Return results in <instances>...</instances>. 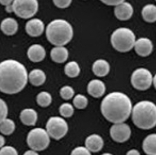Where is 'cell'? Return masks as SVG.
I'll use <instances>...</instances> for the list:
<instances>
[{"label": "cell", "mask_w": 156, "mask_h": 155, "mask_svg": "<svg viewBox=\"0 0 156 155\" xmlns=\"http://www.w3.org/2000/svg\"><path fill=\"white\" fill-rule=\"evenodd\" d=\"M25 67L14 60H6L0 64V89L8 95L22 91L28 82Z\"/></svg>", "instance_id": "6da1fadb"}, {"label": "cell", "mask_w": 156, "mask_h": 155, "mask_svg": "<svg viewBox=\"0 0 156 155\" xmlns=\"http://www.w3.org/2000/svg\"><path fill=\"white\" fill-rule=\"evenodd\" d=\"M132 103L128 96L120 92L109 93L101 105V113L108 121L114 124L124 122L132 112Z\"/></svg>", "instance_id": "7a4b0ae2"}, {"label": "cell", "mask_w": 156, "mask_h": 155, "mask_svg": "<svg viewBox=\"0 0 156 155\" xmlns=\"http://www.w3.org/2000/svg\"><path fill=\"white\" fill-rule=\"evenodd\" d=\"M132 118L135 126L142 129H150L156 126V105L149 100H143L135 105Z\"/></svg>", "instance_id": "3957f363"}, {"label": "cell", "mask_w": 156, "mask_h": 155, "mask_svg": "<svg viewBox=\"0 0 156 155\" xmlns=\"http://www.w3.org/2000/svg\"><path fill=\"white\" fill-rule=\"evenodd\" d=\"M73 29L69 22L57 19L50 22L46 30V37L55 46H64L73 39Z\"/></svg>", "instance_id": "277c9868"}, {"label": "cell", "mask_w": 156, "mask_h": 155, "mask_svg": "<svg viewBox=\"0 0 156 155\" xmlns=\"http://www.w3.org/2000/svg\"><path fill=\"white\" fill-rule=\"evenodd\" d=\"M136 36L133 32L127 28L116 29L111 37V43L115 49L121 53L130 51L135 47Z\"/></svg>", "instance_id": "5b68a950"}, {"label": "cell", "mask_w": 156, "mask_h": 155, "mask_svg": "<svg viewBox=\"0 0 156 155\" xmlns=\"http://www.w3.org/2000/svg\"><path fill=\"white\" fill-rule=\"evenodd\" d=\"M50 136L46 130L36 128L29 131L27 142L29 147L35 151H42L49 145Z\"/></svg>", "instance_id": "8992f818"}, {"label": "cell", "mask_w": 156, "mask_h": 155, "mask_svg": "<svg viewBox=\"0 0 156 155\" xmlns=\"http://www.w3.org/2000/svg\"><path fill=\"white\" fill-rule=\"evenodd\" d=\"M12 8L13 12L18 17L29 19L38 11L39 3L37 0H14Z\"/></svg>", "instance_id": "52a82bcc"}, {"label": "cell", "mask_w": 156, "mask_h": 155, "mask_svg": "<svg viewBox=\"0 0 156 155\" xmlns=\"http://www.w3.org/2000/svg\"><path fill=\"white\" fill-rule=\"evenodd\" d=\"M153 83L151 72L144 68H139L133 71L131 76V84L136 89L146 91Z\"/></svg>", "instance_id": "ba28073f"}, {"label": "cell", "mask_w": 156, "mask_h": 155, "mask_svg": "<svg viewBox=\"0 0 156 155\" xmlns=\"http://www.w3.org/2000/svg\"><path fill=\"white\" fill-rule=\"evenodd\" d=\"M46 128L51 138L56 140H59L67 134L69 126L64 119L55 116L50 117L48 120Z\"/></svg>", "instance_id": "9c48e42d"}, {"label": "cell", "mask_w": 156, "mask_h": 155, "mask_svg": "<svg viewBox=\"0 0 156 155\" xmlns=\"http://www.w3.org/2000/svg\"><path fill=\"white\" fill-rule=\"evenodd\" d=\"M131 129L124 122L116 123L110 128V135L114 141L123 143L128 141L131 136Z\"/></svg>", "instance_id": "30bf717a"}, {"label": "cell", "mask_w": 156, "mask_h": 155, "mask_svg": "<svg viewBox=\"0 0 156 155\" xmlns=\"http://www.w3.org/2000/svg\"><path fill=\"white\" fill-rule=\"evenodd\" d=\"M136 53L140 56L147 57L152 53L153 44L151 40L146 37H141L137 39L135 43Z\"/></svg>", "instance_id": "8fae6325"}, {"label": "cell", "mask_w": 156, "mask_h": 155, "mask_svg": "<svg viewBox=\"0 0 156 155\" xmlns=\"http://www.w3.org/2000/svg\"><path fill=\"white\" fill-rule=\"evenodd\" d=\"M133 8L131 4L124 1L115 6L114 14L117 19L121 21H127L131 18L133 14Z\"/></svg>", "instance_id": "7c38bea8"}, {"label": "cell", "mask_w": 156, "mask_h": 155, "mask_svg": "<svg viewBox=\"0 0 156 155\" xmlns=\"http://www.w3.org/2000/svg\"><path fill=\"white\" fill-rule=\"evenodd\" d=\"M26 32L32 37L40 36L43 33L44 25L42 20L34 18L29 20L25 26Z\"/></svg>", "instance_id": "4fadbf2b"}, {"label": "cell", "mask_w": 156, "mask_h": 155, "mask_svg": "<svg viewBox=\"0 0 156 155\" xmlns=\"http://www.w3.org/2000/svg\"><path fill=\"white\" fill-rule=\"evenodd\" d=\"M106 91L105 84L99 79L91 80L87 86V91L90 95L95 98L102 97Z\"/></svg>", "instance_id": "5bb4252c"}, {"label": "cell", "mask_w": 156, "mask_h": 155, "mask_svg": "<svg viewBox=\"0 0 156 155\" xmlns=\"http://www.w3.org/2000/svg\"><path fill=\"white\" fill-rule=\"evenodd\" d=\"M27 55L31 61L39 63L45 58L46 51L42 45L35 44L29 47L27 51Z\"/></svg>", "instance_id": "9a60e30c"}, {"label": "cell", "mask_w": 156, "mask_h": 155, "mask_svg": "<svg viewBox=\"0 0 156 155\" xmlns=\"http://www.w3.org/2000/svg\"><path fill=\"white\" fill-rule=\"evenodd\" d=\"M85 147L91 152H99L104 146V140L102 138L97 134H92L88 136L85 142Z\"/></svg>", "instance_id": "2e32d148"}, {"label": "cell", "mask_w": 156, "mask_h": 155, "mask_svg": "<svg viewBox=\"0 0 156 155\" xmlns=\"http://www.w3.org/2000/svg\"><path fill=\"white\" fill-rule=\"evenodd\" d=\"M110 71L109 63L105 60L99 59L96 60L92 65V71L98 77L107 76Z\"/></svg>", "instance_id": "e0dca14e"}, {"label": "cell", "mask_w": 156, "mask_h": 155, "mask_svg": "<svg viewBox=\"0 0 156 155\" xmlns=\"http://www.w3.org/2000/svg\"><path fill=\"white\" fill-rule=\"evenodd\" d=\"M69 51L64 46H56L50 52L51 60L56 63H63L69 58Z\"/></svg>", "instance_id": "ac0fdd59"}, {"label": "cell", "mask_w": 156, "mask_h": 155, "mask_svg": "<svg viewBox=\"0 0 156 155\" xmlns=\"http://www.w3.org/2000/svg\"><path fill=\"white\" fill-rule=\"evenodd\" d=\"M38 118L37 113L33 108H25L20 114L22 122L28 126H35Z\"/></svg>", "instance_id": "d6986e66"}, {"label": "cell", "mask_w": 156, "mask_h": 155, "mask_svg": "<svg viewBox=\"0 0 156 155\" xmlns=\"http://www.w3.org/2000/svg\"><path fill=\"white\" fill-rule=\"evenodd\" d=\"M1 29L5 35H14L18 31V24L14 18H7L4 19L1 22Z\"/></svg>", "instance_id": "ffe728a7"}, {"label": "cell", "mask_w": 156, "mask_h": 155, "mask_svg": "<svg viewBox=\"0 0 156 155\" xmlns=\"http://www.w3.org/2000/svg\"><path fill=\"white\" fill-rule=\"evenodd\" d=\"M143 149L147 155H156V134H150L144 138Z\"/></svg>", "instance_id": "44dd1931"}, {"label": "cell", "mask_w": 156, "mask_h": 155, "mask_svg": "<svg viewBox=\"0 0 156 155\" xmlns=\"http://www.w3.org/2000/svg\"><path fill=\"white\" fill-rule=\"evenodd\" d=\"M28 79L32 85L39 86L45 82L46 76L43 71L40 69H34L29 74Z\"/></svg>", "instance_id": "7402d4cb"}, {"label": "cell", "mask_w": 156, "mask_h": 155, "mask_svg": "<svg viewBox=\"0 0 156 155\" xmlns=\"http://www.w3.org/2000/svg\"><path fill=\"white\" fill-rule=\"evenodd\" d=\"M142 15L143 19L147 22L153 23L156 21V5L149 4L143 8Z\"/></svg>", "instance_id": "603a6c76"}, {"label": "cell", "mask_w": 156, "mask_h": 155, "mask_svg": "<svg viewBox=\"0 0 156 155\" xmlns=\"http://www.w3.org/2000/svg\"><path fill=\"white\" fill-rule=\"evenodd\" d=\"M0 129L1 133L5 135H9L12 134L15 129L14 121L9 119L1 120Z\"/></svg>", "instance_id": "cb8c5ba5"}, {"label": "cell", "mask_w": 156, "mask_h": 155, "mask_svg": "<svg viewBox=\"0 0 156 155\" xmlns=\"http://www.w3.org/2000/svg\"><path fill=\"white\" fill-rule=\"evenodd\" d=\"M80 67L76 61H70L64 67V72L66 75L70 78L78 77L80 73Z\"/></svg>", "instance_id": "d4e9b609"}, {"label": "cell", "mask_w": 156, "mask_h": 155, "mask_svg": "<svg viewBox=\"0 0 156 155\" xmlns=\"http://www.w3.org/2000/svg\"><path fill=\"white\" fill-rule=\"evenodd\" d=\"M36 102L37 104L41 107H48L52 102L51 95L49 92L45 91L40 92L36 97Z\"/></svg>", "instance_id": "484cf974"}, {"label": "cell", "mask_w": 156, "mask_h": 155, "mask_svg": "<svg viewBox=\"0 0 156 155\" xmlns=\"http://www.w3.org/2000/svg\"><path fill=\"white\" fill-rule=\"evenodd\" d=\"M88 101L86 96L81 95H77L73 99V105L78 109H84L88 105Z\"/></svg>", "instance_id": "4316f807"}, {"label": "cell", "mask_w": 156, "mask_h": 155, "mask_svg": "<svg viewBox=\"0 0 156 155\" xmlns=\"http://www.w3.org/2000/svg\"><path fill=\"white\" fill-rule=\"evenodd\" d=\"M74 112L73 106L69 103H63L59 107V112L61 115L65 118L71 117L74 114Z\"/></svg>", "instance_id": "83f0119b"}, {"label": "cell", "mask_w": 156, "mask_h": 155, "mask_svg": "<svg viewBox=\"0 0 156 155\" xmlns=\"http://www.w3.org/2000/svg\"><path fill=\"white\" fill-rule=\"evenodd\" d=\"M60 95L64 100H68L73 98L74 96V91L71 86H64L61 88L60 91Z\"/></svg>", "instance_id": "f1b7e54d"}, {"label": "cell", "mask_w": 156, "mask_h": 155, "mask_svg": "<svg viewBox=\"0 0 156 155\" xmlns=\"http://www.w3.org/2000/svg\"><path fill=\"white\" fill-rule=\"evenodd\" d=\"M8 113L7 105L2 100H0V121L7 119Z\"/></svg>", "instance_id": "f546056e"}, {"label": "cell", "mask_w": 156, "mask_h": 155, "mask_svg": "<svg viewBox=\"0 0 156 155\" xmlns=\"http://www.w3.org/2000/svg\"><path fill=\"white\" fill-rule=\"evenodd\" d=\"M0 155H18V152L15 148L11 146H4L1 148Z\"/></svg>", "instance_id": "4dcf8cb0"}, {"label": "cell", "mask_w": 156, "mask_h": 155, "mask_svg": "<svg viewBox=\"0 0 156 155\" xmlns=\"http://www.w3.org/2000/svg\"><path fill=\"white\" fill-rule=\"evenodd\" d=\"M71 155H91V152L86 147L78 146L72 150Z\"/></svg>", "instance_id": "1f68e13d"}, {"label": "cell", "mask_w": 156, "mask_h": 155, "mask_svg": "<svg viewBox=\"0 0 156 155\" xmlns=\"http://www.w3.org/2000/svg\"><path fill=\"white\" fill-rule=\"evenodd\" d=\"M55 5L59 8H66L71 5L72 0H53Z\"/></svg>", "instance_id": "d6a6232c"}, {"label": "cell", "mask_w": 156, "mask_h": 155, "mask_svg": "<svg viewBox=\"0 0 156 155\" xmlns=\"http://www.w3.org/2000/svg\"><path fill=\"white\" fill-rule=\"evenodd\" d=\"M104 4L109 6H116L122 2L125 1V0H100Z\"/></svg>", "instance_id": "836d02e7"}, {"label": "cell", "mask_w": 156, "mask_h": 155, "mask_svg": "<svg viewBox=\"0 0 156 155\" xmlns=\"http://www.w3.org/2000/svg\"><path fill=\"white\" fill-rule=\"evenodd\" d=\"M14 1V0H0V2L2 5H4L6 7L8 5L12 4Z\"/></svg>", "instance_id": "e575fe53"}, {"label": "cell", "mask_w": 156, "mask_h": 155, "mask_svg": "<svg viewBox=\"0 0 156 155\" xmlns=\"http://www.w3.org/2000/svg\"><path fill=\"white\" fill-rule=\"evenodd\" d=\"M126 155H140V154L137 150L133 149L129 150Z\"/></svg>", "instance_id": "d590c367"}, {"label": "cell", "mask_w": 156, "mask_h": 155, "mask_svg": "<svg viewBox=\"0 0 156 155\" xmlns=\"http://www.w3.org/2000/svg\"><path fill=\"white\" fill-rule=\"evenodd\" d=\"M23 155H39L38 153L37 152V151H35L34 150H29L26 151Z\"/></svg>", "instance_id": "8d00e7d4"}, {"label": "cell", "mask_w": 156, "mask_h": 155, "mask_svg": "<svg viewBox=\"0 0 156 155\" xmlns=\"http://www.w3.org/2000/svg\"><path fill=\"white\" fill-rule=\"evenodd\" d=\"M5 142V138H4V136L2 135H1L0 136V146H1V148H2L4 146Z\"/></svg>", "instance_id": "74e56055"}, {"label": "cell", "mask_w": 156, "mask_h": 155, "mask_svg": "<svg viewBox=\"0 0 156 155\" xmlns=\"http://www.w3.org/2000/svg\"><path fill=\"white\" fill-rule=\"evenodd\" d=\"M6 11L8 12H13V8H12V4L6 6Z\"/></svg>", "instance_id": "f35d334b"}, {"label": "cell", "mask_w": 156, "mask_h": 155, "mask_svg": "<svg viewBox=\"0 0 156 155\" xmlns=\"http://www.w3.org/2000/svg\"><path fill=\"white\" fill-rule=\"evenodd\" d=\"M153 84H154V88H156V74L154 76V77H153Z\"/></svg>", "instance_id": "ab89813d"}, {"label": "cell", "mask_w": 156, "mask_h": 155, "mask_svg": "<svg viewBox=\"0 0 156 155\" xmlns=\"http://www.w3.org/2000/svg\"><path fill=\"white\" fill-rule=\"evenodd\" d=\"M113 155L112 154H111V153H104V154H102V155Z\"/></svg>", "instance_id": "60d3db41"}, {"label": "cell", "mask_w": 156, "mask_h": 155, "mask_svg": "<svg viewBox=\"0 0 156 155\" xmlns=\"http://www.w3.org/2000/svg\"></svg>", "instance_id": "b9f144b4"}]
</instances>
